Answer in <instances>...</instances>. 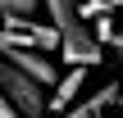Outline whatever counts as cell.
Instances as JSON below:
<instances>
[{
	"instance_id": "2",
	"label": "cell",
	"mask_w": 123,
	"mask_h": 118,
	"mask_svg": "<svg viewBox=\"0 0 123 118\" xmlns=\"http://www.w3.org/2000/svg\"><path fill=\"white\" fill-rule=\"evenodd\" d=\"M0 96L9 100V109H14L18 118H41V114H46V96H50V91L37 86L27 73H18L14 64L0 59Z\"/></svg>"
},
{
	"instance_id": "8",
	"label": "cell",
	"mask_w": 123,
	"mask_h": 118,
	"mask_svg": "<svg viewBox=\"0 0 123 118\" xmlns=\"http://www.w3.org/2000/svg\"><path fill=\"white\" fill-rule=\"evenodd\" d=\"M0 118H18L14 109H9V100H5V96H0Z\"/></svg>"
},
{
	"instance_id": "7",
	"label": "cell",
	"mask_w": 123,
	"mask_h": 118,
	"mask_svg": "<svg viewBox=\"0 0 123 118\" xmlns=\"http://www.w3.org/2000/svg\"><path fill=\"white\" fill-rule=\"evenodd\" d=\"M105 45H110V50H119V55H123V32H114V36H110Z\"/></svg>"
},
{
	"instance_id": "9",
	"label": "cell",
	"mask_w": 123,
	"mask_h": 118,
	"mask_svg": "<svg viewBox=\"0 0 123 118\" xmlns=\"http://www.w3.org/2000/svg\"><path fill=\"white\" fill-rule=\"evenodd\" d=\"M119 105H123V77H119Z\"/></svg>"
},
{
	"instance_id": "5",
	"label": "cell",
	"mask_w": 123,
	"mask_h": 118,
	"mask_svg": "<svg viewBox=\"0 0 123 118\" xmlns=\"http://www.w3.org/2000/svg\"><path fill=\"white\" fill-rule=\"evenodd\" d=\"M119 100V86H100V91H91L82 105H73V109H64V114H55V118H96L105 105H114Z\"/></svg>"
},
{
	"instance_id": "4",
	"label": "cell",
	"mask_w": 123,
	"mask_h": 118,
	"mask_svg": "<svg viewBox=\"0 0 123 118\" xmlns=\"http://www.w3.org/2000/svg\"><path fill=\"white\" fill-rule=\"evenodd\" d=\"M82 86H87V68H68V73H59V82H55L50 96H46V114H64V109H73V100H78Z\"/></svg>"
},
{
	"instance_id": "6",
	"label": "cell",
	"mask_w": 123,
	"mask_h": 118,
	"mask_svg": "<svg viewBox=\"0 0 123 118\" xmlns=\"http://www.w3.org/2000/svg\"><path fill=\"white\" fill-rule=\"evenodd\" d=\"M32 9H41V0H0V18H32Z\"/></svg>"
},
{
	"instance_id": "1",
	"label": "cell",
	"mask_w": 123,
	"mask_h": 118,
	"mask_svg": "<svg viewBox=\"0 0 123 118\" xmlns=\"http://www.w3.org/2000/svg\"><path fill=\"white\" fill-rule=\"evenodd\" d=\"M41 9L50 14V27L59 36V55H64L68 68H91V64L105 59V50L96 45L87 18L78 14V0H41Z\"/></svg>"
},
{
	"instance_id": "3",
	"label": "cell",
	"mask_w": 123,
	"mask_h": 118,
	"mask_svg": "<svg viewBox=\"0 0 123 118\" xmlns=\"http://www.w3.org/2000/svg\"><path fill=\"white\" fill-rule=\"evenodd\" d=\"M0 59H5V64H14L18 73H27V77H32L37 86H46V91L59 82V64H55V55H46V50H32V45H9Z\"/></svg>"
}]
</instances>
